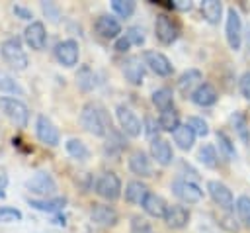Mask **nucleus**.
I'll return each instance as SVG.
<instances>
[{
	"mask_svg": "<svg viewBox=\"0 0 250 233\" xmlns=\"http://www.w3.org/2000/svg\"><path fill=\"white\" fill-rule=\"evenodd\" d=\"M152 104L160 110V112H166V110H172L174 108V92H172V88H168V86H160V88H156L154 92H152Z\"/></svg>",
	"mask_w": 250,
	"mask_h": 233,
	"instance_id": "obj_26",
	"label": "nucleus"
},
{
	"mask_svg": "<svg viewBox=\"0 0 250 233\" xmlns=\"http://www.w3.org/2000/svg\"><path fill=\"white\" fill-rule=\"evenodd\" d=\"M215 137H217V143H219V153H221L227 161H234V159H236V147H234L232 139L227 135V131L219 129V131L215 133Z\"/></svg>",
	"mask_w": 250,
	"mask_h": 233,
	"instance_id": "obj_31",
	"label": "nucleus"
},
{
	"mask_svg": "<svg viewBox=\"0 0 250 233\" xmlns=\"http://www.w3.org/2000/svg\"><path fill=\"white\" fill-rule=\"evenodd\" d=\"M143 63H145V67H148L158 76H170L174 72L172 61L164 53H160V51H150V49L145 51L143 53Z\"/></svg>",
	"mask_w": 250,
	"mask_h": 233,
	"instance_id": "obj_13",
	"label": "nucleus"
},
{
	"mask_svg": "<svg viewBox=\"0 0 250 233\" xmlns=\"http://www.w3.org/2000/svg\"><path fill=\"white\" fill-rule=\"evenodd\" d=\"M64 149H66V153H68L72 159H76V161H86V159L90 157V151H88L86 143L80 141V139H76V137L68 139V141L64 143Z\"/></svg>",
	"mask_w": 250,
	"mask_h": 233,
	"instance_id": "obj_33",
	"label": "nucleus"
},
{
	"mask_svg": "<svg viewBox=\"0 0 250 233\" xmlns=\"http://www.w3.org/2000/svg\"><path fill=\"white\" fill-rule=\"evenodd\" d=\"M94 29L104 39H117V37H121V23H119L117 18H113L109 14L98 16V20L94 22Z\"/></svg>",
	"mask_w": 250,
	"mask_h": 233,
	"instance_id": "obj_15",
	"label": "nucleus"
},
{
	"mask_svg": "<svg viewBox=\"0 0 250 233\" xmlns=\"http://www.w3.org/2000/svg\"><path fill=\"white\" fill-rule=\"evenodd\" d=\"M219 225H221L225 231H229V233H238V229H240V223L234 219L232 211H227V213L219 215Z\"/></svg>",
	"mask_w": 250,
	"mask_h": 233,
	"instance_id": "obj_40",
	"label": "nucleus"
},
{
	"mask_svg": "<svg viewBox=\"0 0 250 233\" xmlns=\"http://www.w3.org/2000/svg\"><path fill=\"white\" fill-rule=\"evenodd\" d=\"M150 157L162 164V166H168L172 161H174V151H172V145L170 141L162 139V137H154L150 141Z\"/></svg>",
	"mask_w": 250,
	"mask_h": 233,
	"instance_id": "obj_18",
	"label": "nucleus"
},
{
	"mask_svg": "<svg viewBox=\"0 0 250 233\" xmlns=\"http://www.w3.org/2000/svg\"><path fill=\"white\" fill-rule=\"evenodd\" d=\"M203 82V72L199 69H188L180 74L178 78V90L182 92V96H191V92Z\"/></svg>",
	"mask_w": 250,
	"mask_h": 233,
	"instance_id": "obj_21",
	"label": "nucleus"
},
{
	"mask_svg": "<svg viewBox=\"0 0 250 233\" xmlns=\"http://www.w3.org/2000/svg\"><path fill=\"white\" fill-rule=\"evenodd\" d=\"M131 233H154L152 225L145 217H133L131 221Z\"/></svg>",
	"mask_w": 250,
	"mask_h": 233,
	"instance_id": "obj_42",
	"label": "nucleus"
},
{
	"mask_svg": "<svg viewBox=\"0 0 250 233\" xmlns=\"http://www.w3.org/2000/svg\"><path fill=\"white\" fill-rule=\"evenodd\" d=\"M158 121L154 119V117H150V116H146L145 117V123H143V131H146V135L150 137V139H154V137H158L156 133H158Z\"/></svg>",
	"mask_w": 250,
	"mask_h": 233,
	"instance_id": "obj_44",
	"label": "nucleus"
},
{
	"mask_svg": "<svg viewBox=\"0 0 250 233\" xmlns=\"http://www.w3.org/2000/svg\"><path fill=\"white\" fill-rule=\"evenodd\" d=\"M96 194L107 202H115L119 196H121V178L111 172V170H105L98 180H96V186H94Z\"/></svg>",
	"mask_w": 250,
	"mask_h": 233,
	"instance_id": "obj_5",
	"label": "nucleus"
},
{
	"mask_svg": "<svg viewBox=\"0 0 250 233\" xmlns=\"http://www.w3.org/2000/svg\"><path fill=\"white\" fill-rule=\"evenodd\" d=\"M230 123H232V127H234L238 139L242 141V145L248 147V145H250V127H248L246 116H244L242 112H234V114L230 116Z\"/></svg>",
	"mask_w": 250,
	"mask_h": 233,
	"instance_id": "obj_27",
	"label": "nucleus"
},
{
	"mask_svg": "<svg viewBox=\"0 0 250 233\" xmlns=\"http://www.w3.org/2000/svg\"><path fill=\"white\" fill-rule=\"evenodd\" d=\"M25 188L27 192L39 196V198H53L57 194V182L55 178L47 172V170H37L31 178L25 180Z\"/></svg>",
	"mask_w": 250,
	"mask_h": 233,
	"instance_id": "obj_4",
	"label": "nucleus"
},
{
	"mask_svg": "<svg viewBox=\"0 0 250 233\" xmlns=\"http://www.w3.org/2000/svg\"><path fill=\"white\" fill-rule=\"evenodd\" d=\"M55 59L62 67H76L80 59V47L76 39H62L55 45Z\"/></svg>",
	"mask_w": 250,
	"mask_h": 233,
	"instance_id": "obj_12",
	"label": "nucleus"
},
{
	"mask_svg": "<svg viewBox=\"0 0 250 233\" xmlns=\"http://www.w3.org/2000/svg\"><path fill=\"white\" fill-rule=\"evenodd\" d=\"M148 194V186L143 180H129L125 184V202L133 206H141Z\"/></svg>",
	"mask_w": 250,
	"mask_h": 233,
	"instance_id": "obj_24",
	"label": "nucleus"
},
{
	"mask_svg": "<svg viewBox=\"0 0 250 233\" xmlns=\"http://www.w3.org/2000/svg\"><path fill=\"white\" fill-rule=\"evenodd\" d=\"M197 161L207 168H217L219 166V153H217L215 145H211V143L201 145L197 151Z\"/></svg>",
	"mask_w": 250,
	"mask_h": 233,
	"instance_id": "obj_29",
	"label": "nucleus"
},
{
	"mask_svg": "<svg viewBox=\"0 0 250 233\" xmlns=\"http://www.w3.org/2000/svg\"><path fill=\"white\" fill-rule=\"evenodd\" d=\"M76 82H78L80 90H84V92L92 90L94 88V72H92V69L86 67V65L80 67L78 72H76Z\"/></svg>",
	"mask_w": 250,
	"mask_h": 233,
	"instance_id": "obj_37",
	"label": "nucleus"
},
{
	"mask_svg": "<svg viewBox=\"0 0 250 233\" xmlns=\"http://www.w3.org/2000/svg\"><path fill=\"white\" fill-rule=\"evenodd\" d=\"M23 213L18 208L12 206H0V223H14V221H21Z\"/></svg>",
	"mask_w": 250,
	"mask_h": 233,
	"instance_id": "obj_39",
	"label": "nucleus"
},
{
	"mask_svg": "<svg viewBox=\"0 0 250 233\" xmlns=\"http://www.w3.org/2000/svg\"><path fill=\"white\" fill-rule=\"evenodd\" d=\"M172 4H174L176 10H189V8H191V2H186V0H176V2H172Z\"/></svg>",
	"mask_w": 250,
	"mask_h": 233,
	"instance_id": "obj_49",
	"label": "nucleus"
},
{
	"mask_svg": "<svg viewBox=\"0 0 250 233\" xmlns=\"http://www.w3.org/2000/svg\"><path fill=\"white\" fill-rule=\"evenodd\" d=\"M12 12L16 14V18H20V20H25V22H33L31 18H33V12L29 10V8H25V6H21V4H14L12 6Z\"/></svg>",
	"mask_w": 250,
	"mask_h": 233,
	"instance_id": "obj_46",
	"label": "nucleus"
},
{
	"mask_svg": "<svg viewBox=\"0 0 250 233\" xmlns=\"http://www.w3.org/2000/svg\"><path fill=\"white\" fill-rule=\"evenodd\" d=\"M125 37L129 39L131 45H139V47H141V45L145 43V31H143L139 25H131V27H127Z\"/></svg>",
	"mask_w": 250,
	"mask_h": 233,
	"instance_id": "obj_41",
	"label": "nucleus"
},
{
	"mask_svg": "<svg viewBox=\"0 0 250 233\" xmlns=\"http://www.w3.org/2000/svg\"><path fill=\"white\" fill-rule=\"evenodd\" d=\"M158 127L162 131L174 133L180 127V116H178V112L174 108L172 110H166V112H160V116H158Z\"/></svg>",
	"mask_w": 250,
	"mask_h": 233,
	"instance_id": "obj_32",
	"label": "nucleus"
},
{
	"mask_svg": "<svg viewBox=\"0 0 250 233\" xmlns=\"http://www.w3.org/2000/svg\"><path fill=\"white\" fill-rule=\"evenodd\" d=\"M129 47H131V43H129V39L125 35H121V37L115 39V51L125 53V51H129Z\"/></svg>",
	"mask_w": 250,
	"mask_h": 233,
	"instance_id": "obj_47",
	"label": "nucleus"
},
{
	"mask_svg": "<svg viewBox=\"0 0 250 233\" xmlns=\"http://www.w3.org/2000/svg\"><path fill=\"white\" fill-rule=\"evenodd\" d=\"M127 164H129V170H131L133 174L141 176V178H145V176H150V174H152L150 159H148V155H146L145 151H141V149H137V151H133V153L129 155Z\"/></svg>",
	"mask_w": 250,
	"mask_h": 233,
	"instance_id": "obj_19",
	"label": "nucleus"
},
{
	"mask_svg": "<svg viewBox=\"0 0 250 233\" xmlns=\"http://www.w3.org/2000/svg\"><path fill=\"white\" fill-rule=\"evenodd\" d=\"M111 10H113L119 18L127 20V18H131V16L135 14L137 2H135V0H113V2H111Z\"/></svg>",
	"mask_w": 250,
	"mask_h": 233,
	"instance_id": "obj_36",
	"label": "nucleus"
},
{
	"mask_svg": "<svg viewBox=\"0 0 250 233\" xmlns=\"http://www.w3.org/2000/svg\"><path fill=\"white\" fill-rule=\"evenodd\" d=\"M201 14L209 23H219L221 16H223V4L219 0H203L201 2Z\"/></svg>",
	"mask_w": 250,
	"mask_h": 233,
	"instance_id": "obj_30",
	"label": "nucleus"
},
{
	"mask_svg": "<svg viewBox=\"0 0 250 233\" xmlns=\"http://www.w3.org/2000/svg\"><path fill=\"white\" fill-rule=\"evenodd\" d=\"M115 116H117V121H119V127L125 135L129 137H139L143 133V121L139 119V116L125 104H119L115 108Z\"/></svg>",
	"mask_w": 250,
	"mask_h": 233,
	"instance_id": "obj_7",
	"label": "nucleus"
},
{
	"mask_svg": "<svg viewBox=\"0 0 250 233\" xmlns=\"http://www.w3.org/2000/svg\"><path fill=\"white\" fill-rule=\"evenodd\" d=\"M141 206H143L145 213H148L150 217H162V219H164L166 210H168L166 200H164L162 196L154 194V192H148V194H146V198L143 200V204H141Z\"/></svg>",
	"mask_w": 250,
	"mask_h": 233,
	"instance_id": "obj_23",
	"label": "nucleus"
},
{
	"mask_svg": "<svg viewBox=\"0 0 250 233\" xmlns=\"http://www.w3.org/2000/svg\"><path fill=\"white\" fill-rule=\"evenodd\" d=\"M23 39H25V43L31 49L43 51L45 45H47V29H45V23L39 22V20H33L31 23H27V27L23 29Z\"/></svg>",
	"mask_w": 250,
	"mask_h": 233,
	"instance_id": "obj_14",
	"label": "nucleus"
},
{
	"mask_svg": "<svg viewBox=\"0 0 250 233\" xmlns=\"http://www.w3.org/2000/svg\"><path fill=\"white\" fill-rule=\"evenodd\" d=\"M154 35L162 45H172L180 35V25L168 14H158L154 22Z\"/></svg>",
	"mask_w": 250,
	"mask_h": 233,
	"instance_id": "obj_6",
	"label": "nucleus"
},
{
	"mask_svg": "<svg viewBox=\"0 0 250 233\" xmlns=\"http://www.w3.org/2000/svg\"><path fill=\"white\" fill-rule=\"evenodd\" d=\"M234 208H236V215H238L240 225L250 229V196H246V194L238 196L234 202Z\"/></svg>",
	"mask_w": 250,
	"mask_h": 233,
	"instance_id": "obj_34",
	"label": "nucleus"
},
{
	"mask_svg": "<svg viewBox=\"0 0 250 233\" xmlns=\"http://www.w3.org/2000/svg\"><path fill=\"white\" fill-rule=\"evenodd\" d=\"M0 92L23 96V88L20 86V82L14 76H10L8 72H2V70H0Z\"/></svg>",
	"mask_w": 250,
	"mask_h": 233,
	"instance_id": "obj_35",
	"label": "nucleus"
},
{
	"mask_svg": "<svg viewBox=\"0 0 250 233\" xmlns=\"http://www.w3.org/2000/svg\"><path fill=\"white\" fill-rule=\"evenodd\" d=\"M207 192H209L211 200L221 210L232 211V208H234V194H232V190L225 182H221V180H209L207 182Z\"/></svg>",
	"mask_w": 250,
	"mask_h": 233,
	"instance_id": "obj_10",
	"label": "nucleus"
},
{
	"mask_svg": "<svg viewBox=\"0 0 250 233\" xmlns=\"http://www.w3.org/2000/svg\"><path fill=\"white\" fill-rule=\"evenodd\" d=\"M174 135V143L182 149V151H189L195 143V133L191 131V127H188L186 123H180V127L172 133Z\"/></svg>",
	"mask_w": 250,
	"mask_h": 233,
	"instance_id": "obj_28",
	"label": "nucleus"
},
{
	"mask_svg": "<svg viewBox=\"0 0 250 233\" xmlns=\"http://www.w3.org/2000/svg\"><path fill=\"white\" fill-rule=\"evenodd\" d=\"M35 135L47 147H57L61 143V133H59L57 125L43 114H39L35 119Z\"/></svg>",
	"mask_w": 250,
	"mask_h": 233,
	"instance_id": "obj_11",
	"label": "nucleus"
},
{
	"mask_svg": "<svg viewBox=\"0 0 250 233\" xmlns=\"http://www.w3.org/2000/svg\"><path fill=\"white\" fill-rule=\"evenodd\" d=\"M0 112L20 129L27 127V123H29V108L20 98L0 96Z\"/></svg>",
	"mask_w": 250,
	"mask_h": 233,
	"instance_id": "obj_3",
	"label": "nucleus"
},
{
	"mask_svg": "<svg viewBox=\"0 0 250 233\" xmlns=\"http://www.w3.org/2000/svg\"><path fill=\"white\" fill-rule=\"evenodd\" d=\"M90 215H92V221L100 227H113L119 221L117 210L109 204H94L90 210Z\"/></svg>",
	"mask_w": 250,
	"mask_h": 233,
	"instance_id": "obj_16",
	"label": "nucleus"
},
{
	"mask_svg": "<svg viewBox=\"0 0 250 233\" xmlns=\"http://www.w3.org/2000/svg\"><path fill=\"white\" fill-rule=\"evenodd\" d=\"M238 90H240V94L246 100H250V70H246V72L240 74V78H238Z\"/></svg>",
	"mask_w": 250,
	"mask_h": 233,
	"instance_id": "obj_45",
	"label": "nucleus"
},
{
	"mask_svg": "<svg viewBox=\"0 0 250 233\" xmlns=\"http://www.w3.org/2000/svg\"><path fill=\"white\" fill-rule=\"evenodd\" d=\"M6 186H8V174L4 170H0V198L6 196Z\"/></svg>",
	"mask_w": 250,
	"mask_h": 233,
	"instance_id": "obj_48",
	"label": "nucleus"
},
{
	"mask_svg": "<svg viewBox=\"0 0 250 233\" xmlns=\"http://www.w3.org/2000/svg\"><path fill=\"white\" fill-rule=\"evenodd\" d=\"M189 100L199 108H209L219 100V92L211 82H201L189 96Z\"/></svg>",
	"mask_w": 250,
	"mask_h": 233,
	"instance_id": "obj_17",
	"label": "nucleus"
},
{
	"mask_svg": "<svg viewBox=\"0 0 250 233\" xmlns=\"http://www.w3.org/2000/svg\"><path fill=\"white\" fill-rule=\"evenodd\" d=\"M41 10H43V14H45L49 20H53V22H57V20L61 18V8H59L55 2H41Z\"/></svg>",
	"mask_w": 250,
	"mask_h": 233,
	"instance_id": "obj_43",
	"label": "nucleus"
},
{
	"mask_svg": "<svg viewBox=\"0 0 250 233\" xmlns=\"http://www.w3.org/2000/svg\"><path fill=\"white\" fill-rule=\"evenodd\" d=\"M172 194L182 204H197L203 198V190L195 182H191L188 178H176L172 182Z\"/></svg>",
	"mask_w": 250,
	"mask_h": 233,
	"instance_id": "obj_9",
	"label": "nucleus"
},
{
	"mask_svg": "<svg viewBox=\"0 0 250 233\" xmlns=\"http://www.w3.org/2000/svg\"><path fill=\"white\" fill-rule=\"evenodd\" d=\"M123 74H125V80L129 84L141 86L143 84V78H145V63L139 57L125 59V63H123Z\"/></svg>",
	"mask_w": 250,
	"mask_h": 233,
	"instance_id": "obj_20",
	"label": "nucleus"
},
{
	"mask_svg": "<svg viewBox=\"0 0 250 233\" xmlns=\"http://www.w3.org/2000/svg\"><path fill=\"white\" fill-rule=\"evenodd\" d=\"M0 55L16 70H25L27 65H29L27 53H25L20 37H8V39H4L0 43Z\"/></svg>",
	"mask_w": 250,
	"mask_h": 233,
	"instance_id": "obj_2",
	"label": "nucleus"
},
{
	"mask_svg": "<svg viewBox=\"0 0 250 233\" xmlns=\"http://www.w3.org/2000/svg\"><path fill=\"white\" fill-rule=\"evenodd\" d=\"M27 204L45 213H57L66 206V198H27Z\"/></svg>",
	"mask_w": 250,
	"mask_h": 233,
	"instance_id": "obj_25",
	"label": "nucleus"
},
{
	"mask_svg": "<svg viewBox=\"0 0 250 233\" xmlns=\"http://www.w3.org/2000/svg\"><path fill=\"white\" fill-rule=\"evenodd\" d=\"M80 123L82 127L96 135V137H105L109 131H111V117H109V112L100 104V102H86L80 110Z\"/></svg>",
	"mask_w": 250,
	"mask_h": 233,
	"instance_id": "obj_1",
	"label": "nucleus"
},
{
	"mask_svg": "<svg viewBox=\"0 0 250 233\" xmlns=\"http://www.w3.org/2000/svg\"><path fill=\"white\" fill-rule=\"evenodd\" d=\"M186 125H188V127H191V131L195 133V137H197V135H199V137L209 135V125H207V121H205L203 117L189 116V117L186 119Z\"/></svg>",
	"mask_w": 250,
	"mask_h": 233,
	"instance_id": "obj_38",
	"label": "nucleus"
},
{
	"mask_svg": "<svg viewBox=\"0 0 250 233\" xmlns=\"http://www.w3.org/2000/svg\"><path fill=\"white\" fill-rule=\"evenodd\" d=\"M225 37L232 51H238L242 45V20L240 14L234 8L227 10V22H225Z\"/></svg>",
	"mask_w": 250,
	"mask_h": 233,
	"instance_id": "obj_8",
	"label": "nucleus"
},
{
	"mask_svg": "<svg viewBox=\"0 0 250 233\" xmlns=\"http://www.w3.org/2000/svg\"><path fill=\"white\" fill-rule=\"evenodd\" d=\"M164 221L172 229H184L188 225V221H189V210L186 206H182V204L168 206L166 215H164Z\"/></svg>",
	"mask_w": 250,
	"mask_h": 233,
	"instance_id": "obj_22",
	"label": "nucleus"
}]
</instances>
